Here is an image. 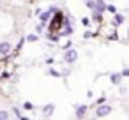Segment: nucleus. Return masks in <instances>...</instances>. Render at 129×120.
I'll return each mask as SVG.
<instances>
[{"mask_svg": "<svg viewBox=\"0 0 129 120\" xmlns=\"http://www.w3.org/2000/svg\"><path fill=\"white\" fill-rule=\"evenodd\" d=\"M120 79H122V74H118V72H117V74H111V76H110V81H111L113 85H118V83H120Z\"/></svg>", "mask_w": 129, "mask_h": 120, "instance_id": "obj_7", "label": "nucleus"}, {"mask_svg": "<svg viewBox=\"0 0 129 120\" xmlns=\"http://www.w3.org/2000/svg\"><path fill=\"white\" fill-rule=\"evenodd\" d=\"M124 21V16L122 14H115V23H122Z\"/></svg>", "mask_w": 129, "mask_h": 120, "instance_id": "obj_9", "label": "nucleus"}, {"mask_svg": "<svg viewBox=\"0 0 129 120\" xmlns=\"http://www.w3.org/2000/svg\"><path fill=\"white\" fill-rule=\"evenodd\" d=\"M94 7H95V13H97V14H99L101 11H104V9H106V6L103 4V0H97V2L94 4Z\"/></svg>", "mask_w": 129, "mask_h": 120, "instance_id": "obj_6", "label": "nucleus"}, {"mask_svg": "<svg viewBox=\"0 0 129 120\" xmlns=\"http://www.w3.org/2000/svg\"><path fill=\"white\" fill-rule=\"evenodd\" d=\"M11 51V44L9 43H0V53L2 55H7Z\"/></svg>", "mask_w": 129, "mask_h": 120, "instance_id": "obj_4", "label": "nucleus"}, {"mask_svg": "<svg viewBox=\"0 0 129 120\" xmlns=\"http://www.w3.org/2000/svg\"><path fill=\"white\" fill-rule=\"evenodd\" d=\"M53 111H55V106H53V104H46V106L43 108V115H44V116H51Z\"/></svg>", "mask_w": 129, "mask_h": 120, "instance_id": "obj_3", "label": "nucleus"}, {"mask_svg": "<svg viewBox=\"0 0 129 120\" xmlns=\"http://www.w3.org/2000/svg\"><path fill=\"white\" fill-rule=\"evenodd\" d=\"M64 58H66V62H69V64L76 62V58H78V53H76V50H69V51L64 55Z\"/></svg>", "mask_w": 129, "mask_h": 120, "instance_id": "obj_1", "label": "nucleus"}, {"mask_svg": "<svg viewBox=\"0 0 129 120\" xmlns=\"http://www.w3.org/2000/svg\"><path fill=\"white\" fill-rule=\"evenodd\" d=\"M106 11H110V13H113V14L117 13V9H115L113 6H106Z\"/></svg>", "mask_w": 129, "mask_h": 120, "instance_id": "obj_11", "label": "nucleus"}, {"mask_svg": "<svg viewBox=\"0 0 129 120\" xmlns=\"http://www.w3.org/2000/svg\"><path fill=\"white\" fill-rule=\"evenodd\" d=\"M85 113H87V106H85V104H81V106L76 108V116H78V118L85 116Z\"/></svg>", "mask_w": 129, "mask_h": 120, "instance_id": "obj_5", "label": "nucleus"}, {"mask_svg": "<svg viewBox=\"0 0 129 120\" xmlns=\"http://www.w3.org/2000/svg\"><path fill=\"white\" fill-rule=\"evenodd\" d=\"M53 13H55V9H51V11H48V13H43V14H41V20H43V21H48Z\"/></svg>", "mask_w": 129, "mask_h": 120, "instance_id": "obj_8", "label": "nucleus"}, {"mask_svg": "<svg viewBox=\"0 0 129 120\" xmlns=\"http://www.w3.org/2000/svg\"><path fill=\"white\" fill-rule=\"evenodd\" d=\"M27 39H28L30 43H36V41H37V35H34V34H32V35H28Z\"/></svg>", "mask_w": 129, "mask_h": 120, "instance_id": "obj_12", "label": "nucleus"}, {"mask_svg": "<svg viewBox=\"0 0 129 120\" xmlns=\"http://www.w3.org/2000/svg\"><path fill=\"white\" fill-rule=\"evenodd\" d=\"M25 109H28V111H30V109H34V106H32V102H25Z\"/></svg>", "mask_w": 129, "mask_h": 120, "instance_id": "obj_13", "label": "nucleus"}, {"mask_svg": "<svg viewBox=\"0 0 129 120\" xmlns=\"http://www.w3.org/2000/svg\"><path fill=\"white\" fill-rule=\"evenodd\" d=\"M110 111H111V108L101 102V104H99V108H97V111H95V115H97V116H104V115H108Z\"/></svg>", "mask_w": 129, "mask_h": 120, "instance_id": "obj_2", "label": "nucleus"}, {"mask_svg": "<svg viewBox=\"0 0 129 120\" xmlns=\"http://www.w3.org/2000/svg\"><path fill=\"white\" fill-rule=\"evenodd\" d=\"M2 118H4V120H6V118H9V113H7V111H2V109H0V120H2Z\"/></svg>", "mask_w": 129, "mask_h": 120, "instance_id": "obj_10", "label": "nucleus"}]
</instances>
